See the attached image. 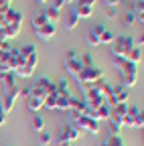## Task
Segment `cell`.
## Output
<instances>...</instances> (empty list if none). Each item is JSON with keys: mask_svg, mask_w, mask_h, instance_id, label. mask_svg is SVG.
<instances>
[{"mask_svg": "<svg viewBox=\"0 0 144 146\" xmlns=\"http://www.w3.org/2000/svg\"><path fill=\"white\" fill-rule=\"evenodd\" d=\"M77 81H79V85H87V83H96V81H100V79H104V73H102V69L100 67H81V71L77 73V77H75Z\"/></svg>", "mask_w": 144, "mask_h": 146, "instance_id": "obj_1", "label": "cell"}, {"mask_svg": "<svg viewBox=\"0 0 144 146\" xmlns=\"http://www.w3.org/2000/svg\"><path fill=\"white\" fill-rule=\"evenodd\" d=\"M49 94H55V81H51L49 77H41L31 87V96H37L41 100H45Z\"/></svg>", "mask_w": 144, "mask_h": 146, "instance_id": "obj_2", "label": "cell"}, {"mask_svg": "<svg viewBox=\"0 0 144 146\" xmlns=\"http://www.w3.org/2000/svg\"><path fill=\"white\" fill-rule=\"evenodd\" d=\"M134 39L132 36H116L114 43H112V57H126L132 47H134Z\"/></svg>", "mask_w": 144, "mask_h": 146, "instance_id": "obj_3", "label": "cell"}, {"mask_svg": "<svg viewBox=\"0 0 144 146\" xmlns=\"http://www.w3.org/2000/svg\"><path fill=\"white\" fill-rule=\"evenodd\" d=\"M79 138H81V130H77L73 124H67V126H63V130L59 134L57 146H71V142H75Z\"/></svg>", "mask_w": 144, "mask_h": 146, "instance_id": "obj_4", "label": "cell"}, {"mask_svg": "<svg viewBox=\"0 0 144 146\" xmlns=\"http://www.w3.org/2000/svg\"><path fill=\"white\" fill-rule=\"evenodd\" d=\"M21 98V87L19 85H12V87H8L6 89V94H4V100H2V104H0V108L4 110V114L8 116V112L14 108V104H16V100Z\"/></svg>", "mask_w": 144, "mask_h": 146, "instance_id": "obj_5", "label": "cell"}, {"mask_svg": "<svg viewBox=\"0 0 144 146\" xmlns=\"http://www.w3.org/2000/svg\"><path fill=\"white\" fill-rule=\"evenodd\" d=\"M73 126L77 128V130H81V132H83V130H85V132H92V134H98V132H100V122L87 118V116L77 118V120L73 122Z\"/></svg>", "mask_w": 144, "mask_h": 146, "instance_id": "obj_6", "label": "cell"}, {"mask_svg": "<svg viewBox=\"0 0 144 146\" xmlns=\"http://www.w3.org/2000/svg\"><path fill=\"white\" fill-rule=\"evenodd\" d=\"M65 67H67V71H69L73 77H77V73L81 71V61H79V55H75L73 51L67 53V55H65Z\"/></svg>", "mask_w": 144, "mask_h": 146, "instance_id": "obj_7", "label": "cell"}, {"mask_svg": "<svg viewBox=\"0 0 144 146\" xmlns=\"http://www.w3.org/2000/svg\"><path fill=\"white\" fill-rule=\"evenodd\" d=\"M35 33H37V36H39L41 41H49V39L55 36L57 27L53 25V23H47V25H43V27H39V29H35Z\"/></svg>", "mask_w": 144, "mask_h": 146, "instance_id": "obj_8", "label": "cell"}, {"mask_svg": "<svg viewBox=\"0 0 144 146\" xmlns=\"http://www.w3.org/2000/svg\"><path fill=\"white\" fill-rule=\"evenodd\" d=\"M112 94H114L116 104H128L130 89H128V87H124L122 83H120V85H112Z\"/></svg>", "mask_w": 144, "mask_h": 146, "instance_id": "obj_9", "label": "cell"}, {"mask_svg": "<svg viewBox=\"0 0 144 146\" xmlns=\"http://www.w3.org/2000/svg\"><path fill=\"white\" fill-rule=\"evenodd\" d=\"M4 18V23L6 25H19V27H23V12L21 10H16V8H8V12L2 16Z\"/></svg>", "mask_w": 144, "mask_h": 146, "instance_id": "obj_10", "label": "cell"}, {"mask_svg": "<svg viewBox=\"0 0 144 146\" xmlns=\"http://www.w3.org/2000/svg\"><path fill=\"white\" fill-rule=\"evenodd\" d=\"M39 12H43V16L47 18L49 23H57V21H59V14H61V10L53 8V6H43Z\"/></svg>", "mask_w": 144, "mask_h": 146, "instance_id": "obj_11", "label": "cell"}, {"mask_svg": "<svg viewBox=\"0 0 144 146\" xmlns=\"http://www.w3.org/2000/svg\"><path fill=\"white\" fill-rule=\"evenodd\" d=\"M55 94L61 96V98H69V96H71V91H69V81H67V79L55 81Z\"/></svg>", "mask_w": 144, "mask_h": 146, "instance_id": "obj_12", "label": "cell"}, {"mask_svg": "<svg viewBox=\"0 0 144 146\" xmlns=\"http://www.w3.org/2000/svg\"><path fill=\"white\" fill-rule=\"evenodd\" d=\"M124 59H126V61H130V63H136V65H138V63H140V59H142V47H136V45H134L128 53H126V57H124Z\"/></svg>", "mask_w": 144, "mask_h": 146, "instance_id": "obj_13", "label": "cell"}, {"mask_svg": "<svg viewBox=\"0 0 144 146\" xmlns=\"http://www.w3.org/2000/svg\"><path fill=\"white\" fill-rule=\"evenodd\" d=\"M19 33H21V27H19V25H4V27H2V33H0V35H2L6 41H10V39H14V36L19 35Z\"/></svg>", "mask_w": 144, "mask_h": 146, "instance_id": "obj_14", "label": "cell"}, {"mask_svg": "<svg viewBox=\"0 0 144 146\" xmlns=\"http://www.w3.org/2000/svg\"><path fill=\"white\" fill-rule=\"evenodd\" d=\"M120 71H122V75H138V65L124 59V63L120 65Z\"/></svg>", "mask_w": 144, "mask_h": 146, "instance_id": "obj_15", "label": "cell"}, {"mask_svg": "<svg viewBox=\"0 0 144 146\" xmlns=\"http://www.w3.org/2000/svg\"><path fill=\"white\" fill-rule=\"evenodd\" d=\"M27 108L31 112H39V110H43V100L37 98V96H29L27 98Z\"/></svg>", "mask_w": 144, "mask_h": 146, "instance_id": "obj_16", "label": "cell"}, {"mask_svg": "<svg viewBox=\"0 0 144 146\" xmlns=\"http://www.w3.org/2000/svg\"><path fill=\"white\" fill-rule=\"evenodd\" d=\"M14 79H16V75L12 71H0V81L4 83V87L8 89V87H12V85H16L14 83Z\"/></svg>", "mask_w": 144, "mask_h": 146, "instance_id": "obj_17", "label": "cell"}, {"mask_svg": "<svg viewBox=\"0 0 144 146\" xmlns=\"http://www.w3.org/2000/svg\"><path fill=\"white\" fill-rule=\"evenodd\" d=\"M110 118H112V108L108 106V104H102V106L98 108V120H100V122H104V120L108 122Z\"/></svg>", "mask_w": 144, "mask_h": 146, "instance_id": "obj_18", "label": "cell"}, {"mask_svg": "<svg viewBox=\"0 0 144 146\" xmlns=\"http://www.w3.org/2000/svg\"><path fill=\"white\" fill-rule=\"evenodd\" d=\"M79 21H81V18H79V16H77V14H75L73 10H71V14L67 16V23H65V29H67V31H75V27L79 25Z\"/></svg>", "mask_w": 144, "mask_h": 146, "instance_id": "obj_19", "label": "cell"}, {"mask_svg": "<svg viewBox=\"0 0 144 146\" xmlns=\"http://www.w3.org/2000/svg\"><path fill=\"white\" fill-rule=\"evenodd\" d=\"M108 126H110V132H112V136H120L122 134V124L116 120V118H110V120H108Z\"/></svg>", "mask_w": 144, "mask_h": 146, "instance_id": "obj_20", "label": "cell"}, {"mask_svg": "<svg viewBox=\"0 0 144 146\" xmlns=\"http://www.w3.org/2000/svg\"><path fill=\"white\" fill-rule=\"evenodd\" d=\"M114 39H116V35H114L112 31H108V29H106V31L100 35V45H112Z\"/></svg>", "mask_w": 144, "mask_h": 146, "instance_id": "obj_21", "label": "cell"}, {"mask_svg": "<svg viewBox=\"0 0 144 146\" xmlns=\"http://www.w3.org/2000/svg\"><path fill=\"white\" fill-rule=\"evenodd\" d=\"M73 12H75L79 18H87V16H92V14H94V8H89V6H75Z\"/></svg>", "mask_w": 144, "mask_h": 146, "instance_id": "obj_22", "label": "cell"}, {"mask_svg": "<svg viewBox=\"0 0 144 146\" xmlns=\"http://www.w3.org/2000/svg\"><path fill=\"white\" fill-rule=\"evenodd\" d=\"M102 146H124V140H122L120 136H108V138L102 142Z\"/></svg>", "mask_w": 144, "mask_h": 146, "instance_id": "obj_23", "label": "cell"}, {"mask_svg": "<svg viewBox=\"0 0 144 146\" xmlns=\"http://www.w3.org/2000/svg\"><path fill=\"white\" fill-rule=\"evenodd\" d=\"M55 104H57V94H49L43 100V108H47V110H55Z\"/></svg>", "mask_w": 144, "mask_h": 146, "instance_id": "obj_24", "label": "cell"}, {"mask_svg": "<svg viewBox=\"0 0 144 146\" xmlns=\"http://www.w3.org/2000/svg\"><path fill=\"white\" fill-rule=\"evenodd\" d=\"M33 128H35L37 132H43V130H45V120H43V116H39V114L33 116Z\"/></svg>", "mask_w": 144, "mask_h": 146, "instance_id": "obj_25", "label": "cell"}, {"mask_svg": "<svg viewBox=\"0 0 144 146\" xmlns=\"http://www.w3.org/2000/svg\"><path fill=\"white\" fill-rule=\"evenodd\" d=\"M132 12L136 14V21L142 23V18H144V0H138V2L134 4V10Z\"/></svg>", "mask_w": 144, "mask_h": 146, "instance_id": "obj_26", "label": "cell"}, {"mask_svg": "<svg viewBox=\"0 0 144 146\" xmlns=\"http://www.w3.org/2000/svg\"><path fill=\"white\" fill-rule=\"evenodd\" d=\"M49 21L43 16V12H39V14H35V18H33V29H39V27H43V25H47Z\"/></svg>", "mask_w": 144, "mask_h": 146, "instance_id": "obj_27", "label": "cell"}, {"mask_svg": "<svg viewBox=\"0 0 144 146\" xmlns=\"http://www.w3.org/2000/svg\"><path fill=\"white\" fill-rule=\"evenodd\" d=\"M0 71H10V65H8V53L0 51Z\"/></svg>", "mask_w": 144, "mask_h": 146, "instance_id": "obj_28", "label": "cell"}, {"mask_svg": "<svg viewBox=\"0 0 144 146\" xmlns=\"http://www.w3.org/2000/svg\"><path fill=\"white\" fill-rule=\"evenodd\" d=\"M35 51H37V47H35V45H25V47H21V49H19L21 57H23V61H25V59L29 57L31 53H35Z\"/></svg>", "mask_w": 144, "mask_h": 146, "instance_id": "obj_29", "label": "cell"}, {"mask_svg": "<svg viewBox=\"0 0 144 146\" xmlns=\"http://www.w3.org/2000/svg\"><path fill=\"white\" fill-rule=\"evenodd\" d=\"M79 61H81V67H94L96 63H94V57L89 53H85V55H79Z\"/></svg>", "mask_w": 144, "mask_h": 146, "instance_id": "obj_30", "label": "cell"}, {"mask_svg": "<svg viewBox=\"0 0 144 146\" xmlns=\"http://www.w3.org/2000/svg\"><path fill=\"white\" fill-rule=\"evenodd\" d=\"M55 110H69V98H61V96H57Z\"/></svg>", "mask_w": 144, "mask_h": 146, "instance_id": "obj_31", "label": "cell"}, {"mask_svg": "<svg viewBox=\"0 0 144 146\" xmlns=\"http://www.w3.org/2000/svg\"><path fill=\"white\" fill-rule=\"evenodd\" d=\"M122 79H124V87H132V85H136V81H138V75H122Z\"/></svg>", "mask_w": 144, "mask_h": 146, "instance_id": "obj_32", "label": "cell"}, {"mask_svg": "<svg viewBox=\"0 0 144 146\" xmlns=\"http://www.w3.org/2000/svg\"><path fill=\"white\" fill-rule=\"evenodd\" d=\"M39 142H41L43 146H49V144L53 142V138H51V134H49V132H45V130H43V132H39Z\"/></svg>", "mask_w": 144, "mask_h": 146, "instance_id": "obj_33", "label": "cell"}, {"mask_svg": "<svg viewBox=\"0 0 144 146\" xmlns=\"http://www.w3.org/2000/svg\"><path fill=\"white\" fill-rule=\"evenodd\" d=\"M124 25L126 27H134L136 25V14L130 10V12H126V16H124Z\"/></svg>", "mask_w": 144, "mask_h": 146, "instance_id": "obj_34", "label": "cell"}, {"mask_svg": "<svg viewBox=\"0 0 144 146\" xmlns=\"http://www.w3.org/2000/svg\"><path fill=\"white\" fill-rule=\"evenodd\" d=\"M0 51H4V53L10 51V41H6L2 35H0Z\"/></svg>", "mask_w": 144, "mask_h": 146, "instance_id": "obj_35", "label": "cell"}, {"mask_svg": "<svg viewBox=\"0 0 144 146\" xmlns=\"http://www.w3.org/2000/svg\"><path fill=\"white\" fill-rule=\"evenodd\" d=\"M96 2H98V0H77V4H75V6H89V8H94Z\"/></svg>", "mask_w": 144, "mask_h": 146, "instance_id": "obj_36", "label": "cell"}, {"mask_svg": "<svg viewBox=\"0 0 144 146\" xmlns=\"http://www.w3.org/2000/svg\"><path fill=\"white\" fill-rule=\"evenodd\" d=\"M87 43L92 45V47H98V45H100V39H98L96 35H92V33H87Z\"/></svg>", "mask_w": 144, "mask_h": 146, "instance_id": "obj_37", "label": "cell"}, {"mask_svg": "<svg viewBox=\"0 0 144 146\" xmlns=\"http://www.w3.org/2000/svg\"><path fill=\"white\" fill-rule=\"evenodd\" d=\"M116 14H118L116 6H108V8H106V16H110V18H114Z\"/></svg>", "mask_w": 144, "mask_h": 146, "instance_id": "obj_38", "label": "cell"}, {"mask_svg": "<svg viewBox=\"0 0 144 146\" xmlns=\"http://www.w3.org/2000/svg\"><path fill=\"white\" fill-rule=\"evenodd\" d=\"M65 6V2H63V0H55V2H53V8H57V10H61Z\"/></svg>", "mask_w": 144, "mask_h": 146, "instance_id": "obj_39", "label": "cell"}, {"mask_svg": "<svg viewBox=\"0 0 144 146\" xmlns=\"http://www.w3.org/2000/svg\"><path fill=\"white\" fill-rule=\"evenodd\" d=\"M21 96H23V98H29V96H31V87H25V89H21Z\"/></svg>", "mask_w": 144, "mask_h": 146, "instance_id": "obj_40", "label": "cell"}, {"mask_svg": "<svg viewBox=\"0 0 144 146\" xmlns=\"http://www.w3.org/2000/svg\"><path fill=\"white\" fill-rule=\"evenodd\" d=\"M4 122H6V114H4V110L0 108V126H2Z\"/></svg>", "mask_w": 144, "mask_h": 146, "instance_id": "obj_41", "label": "cell"}, {"mask_svg": "<svg viewBox=\"0 0 144 146\" xmlns=\"http://www.w3.org/2000/svg\"><path fill=\"white\" fill-rule=\"evenodd\" d=\"M63 2H65V4H69V2H73V0H63Z\"/></svg>", "mask_w": 144, "mask_h": 146, "instance_id": "obj_42", "label": "cell"}, {"mask_svg": "<svg viewBox=\"0 0 144 146\" xmlns=\"http://www.w3.org/2000/svg\"><path fill=\"white\" fill-rule=\"evenodd\" d=\"M39 2H41V4H45V2H47V0H39Z\"/></svg>", "mask_w": 144, "mask_h": 146, "instance_id": "obj_43", "label": "cell"}, {"mask_svg": "<svg viewBox=\"0 0 144 146\" xmlns=\"http://www.w3.org/2000/svg\"><path fill=\"white\" fill-rule=\"evenodd\" d=\"M120 2H122V0H120Z\"/></svg>", "mask_w": 144, "mask_h": 146, "instance_id": "obj_44", "label": "cell"}]
</instances>
